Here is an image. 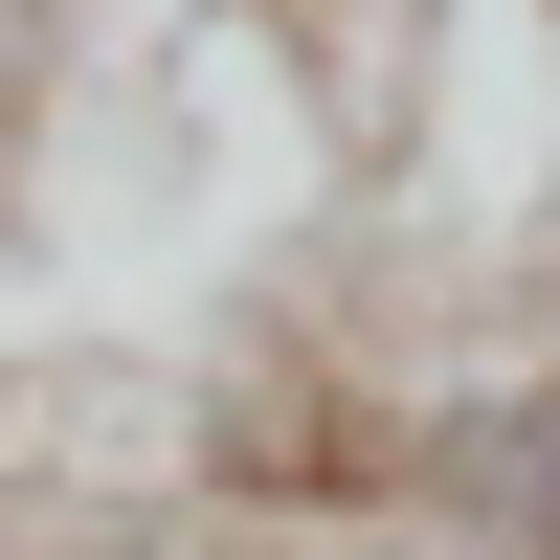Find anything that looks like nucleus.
Returning a JSON list of instances; mask_svg holds the SVG:
<instances>
[{
    "mask_svg": "<svg viewBox=\"0 0 560 560\" xmlns=\"http://www.w3.org/2000/svg\"><path fill=\"white\" fill-rule=\"evenodd\" d=\"M404 516L448 560H560V337L404 404Z\"/></svg>",
    "mask_w": 560,
    "mask_h": 560,
    "instance_id": "f257e3e1",
    "label": "nucleus"
},
{
    "mask_svg": "<svg viewBox=\"0 0 560 560\" xmlns=\"http://www.w3.org/2000/svg\"><path fill=\"white\" fill-rule=\"evenodd\" d=\"M68 23H90V0H0V179H23L45 90H68Z\"/></svg>",
    "mask_w": 560,
    "mask_h": 560,
    "instance_id": "f03ea898",
    "label": "nucleus"
}]
</instances>
